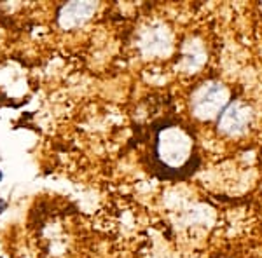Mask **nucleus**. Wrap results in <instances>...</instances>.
<instances>
[{
  "mask_svg": "<svg viewBox=\"0 0 262 258\" xmlns=\"http://www.w3.org/2000/svg\"><path fill=\"white\" fill-rule=\"evenodd\" d=\"M229 89L222 82L208 80L203 82L191 96V110L201 121H212L222 113L229 103Z\"/></svg>",
  "mask_w": 262,
  "mask_h": 258,
  "instance_id": "obj_2",
  "label": "nucleus"
},
{
  "mask_svg": "<svg viewBox=\"0 0 262 258\" xmlns=\"http://www.w3.org/2000/svg\"><path fill=\"white\" fill-rule=\"evenodd\" d=\"M0 180H2V173H0Z\"/></svg>",
  "mask_w": 262,
  "mask_h": 258,
  "instance_id": "obj_6",
  "label": "nucleus"
},
{
  "mask_svg": "<svg viewBox=\"0 0 262 258\" xmlns=\"http://www.w3.org/2000/svg\"><path fill=\"white\" fill-rule=\"evenodd\" d=\"M252 108L239 100H231L219 115V131L227 136H239L252 124Z\"/></svg>",
  "mask_w": 262,
  "mask_h": 258,
  "instance_id": "obj_3",
  "label": "nucleus"
},
{
  "mask_svg": "<svg viewBox=\"0 0 262 258\" xmlns=\"http://www.w3.org/2000/svg\"><path fill=\"white\" fill-rule=\"evenodd\" d=\"M206 61V53L203 49L201 42L198 40H189L184 45V54H182V60L179 66L185 74H194L196 70H200L203 63Z\"/></svg>",
  "mask_w": 262,
  "mask_h": 258,
  "instance_id": "obj_4",
  "label": "nucleus"
},
{
  "mask_svg": "<svg viewBox=\"0 0 262 258\" xmlns=\"http://www.w3.org/2000/svg\"><path fill=\"white\" fill-rule=\"evenodd\" d=\"M154 159L166 176H184L194 171L198 155L191 131L180 124H163L156 131Z\"/></svg>",
  "mask_w": 262,
  "mask_h": 258,
  "instance_id": "obj_1",
  "label": "nucleus"
},
{
  "mask_svg": "<svg viewBox=\"0 0 262 258\" xmlns=\"http://www.w3.org/2000/svg\"><path fill=\"white\" fill-rule=\"evenodd\" d=\"M143 48L150 54H168L171 49V35L166 28H152L143 39Z\"/></svg>",
  "mask_w": 262,
  "mask_h": 258,
  "instance_id": "obj_5",
  "label": "nucleus"
}]
</instances>
